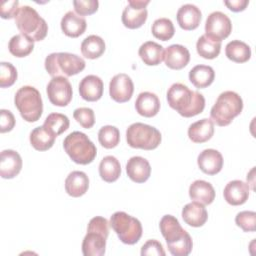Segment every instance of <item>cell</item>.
<instances>
[{
  "label": "cell",
  "instance_id": "12",
  "mask_svg": "<svg viewBox=\"0 0 256 256\" xmlns=\"http://www.w3.org/2000/svg\"><path fill=\"white\" fill-rule=\"evenodd\" d=\"M150 0H128V5L122 13V23L129 29L140 28L147 20L148 11L146 9Z\"/></svg>",
  "mask_w": 256,
  "mask_h": 256
},
{
  "label": "cell",
  "instance_id": "27",
  "mask_svg": "<svg viewBox=\"0 0 256 256\" xmlns=\"http://www.w3.org/2000/svg\"><path fill=\"white\" fill-rule=\"evenodd\" d=\"M214 135V123L211 119L204 118L190 125L188 129L189 139L194 143L209 141Z\"/></svg>",
  "mask_w": 256,
  "mask_h": 256
},
{
  "label": "cell",
  "instance_id": "13",
  "mask_svg": "<svg viewBox=\"0 0 256 256\" xmlns=\"http://www.w3.org/2000/svg\"><path fill=\"white\" fill-rule=\"evenodd\" d=\"M134 92V84L130 76L127 74L121 73L115 75L109 84V93L110 97L118 102L125 103L128 102Z\"/></svg>",
  "mask_w": 256,
  "mask_h": 256
},
{
  "label": "cell",
  "instance_id": "26",
  "mask_svg": "<svg viewBox=\"0 0 256 256\" xmlns=\"http://www.w3.org/2000/svg\"><path fill=\"white\" fill-rule=\"evenodd\" d=\"M189 196L203 205H210L215 200L216 192L211 183L204 180H196L189 187Z\"/></svg>",
  "mask_w": 256,
  "mask_h": 256
},
{
  "label": "cell",
  "instance_id": "41",
  "mask_svg": "<svg viewBox=\"0 0 256 256\" xmlns=\"http://www.w3.org/2000/svg\"><path fill=\"white\" fill-rule=\"evenodd\" d=\"M73 117L85 129H90L95 124V114L91 108H78L74 111Z\"/></svg>",
  "mask_w": 256,
  "mask_h": 256
},
{
  "label": "cell",
  "instance_id": "1",
  "mask_svg": "<svg viewBox=\"0 0 256 256\" xmlns=\"http://www.w3.org/2000/svg\"><path fill=\"white\" fill-rule=\"evenodd\" d=\"M169 106L185 118L194 117L203 112L205 108L204 96L190 90L182 83L173 84L167 92Z\"/></svg>",
  "mask_w": 256,
  "mask_h": 256
},
{
  "label": "cell",
  "instance_id": "40",
  "mask_svg": "<svg viewBox=\"0 0 256 256\" xmlns=\"http://www.w3.org/2000/svg\"><path fill=\"white\" fill-rule=\"evenodd\" d=\"M235 222L244 232H254L256 229V213L254 211H242L237 214Z\"/></svg>",
  "mask_w": 256,
  "mask_h": 256
},
{
  "label": "cell",
  "instance_id": "20",
  "mask_svg": "<svg viewBox=\"0 0 256 256\" xmlns=\"http://www.w3.org/2000/svg\"><path fill=\"white\" fill-rule=\"evenodd\" d=\"M126 172L133 182L144 183L150 178L151 166L147 159L140 156H134L128 160L126 164Z\"/></svg>",
  "mask_w": 256,
  "mask_h": 256
},
{
  "label": "cell",
  "instance_id": "21",
  "mask_svg": "<svg viewBox=\"0 0 256 256\" xmlns=\"http://www.w3.org/2000/svg\"><path fill=\"white\" fill-rule=\"evenodd\" d=\"M202 19L201 10L193 4H185L181 6L177 12V21L179 26L184 30L196 29Z\"/></svg>",
  "mask_w": 256,
  "mask_h": 256
},
{
  "label": "cell",
  "instance_id": "46",
  "mask_svg": "<svg viewBox=\"0 0 256 256\" xmlns=\"http://www.w3.org/2000/svg\"><path fill=\"white\" fill-rule=\"evenodd\" d=\"M224 4L233 12H241L249 5V0H226Z\"/></svg>",
  "mask_w": 256,
  "mask_h": 256
},
{
  "label": "cell",
  "instance_id": "16",
  "mask_svg": "<svg viewBox=\"0 0 256 256\" xmlns=\"http://www.w3.org/2000/svg\"><path fill=\"white\" fill-rule=\"evenodd\" d=\"M198 166L202 172L207 175L218 174L224 164L222 154L215 149H205L203 150L197 159Z\"/></svg>",
  "mask_w": 256,
  "mask_h": 256
},
{
  "label": "cell",
  "instance_id": "35",
  "mask_svg": "<svg viewBox=\"0 0 256 256\" xmlns=\"http://www.w3.org/2000/svg\"><path fill=\"white\" fill-rule=\"evenodd\" d=\"M43 126L51 134L57 137L68 130L70 126V121H69V118L64 114L51 113L45 119Z\"/></svg>",
  "mask_w": 256,
  "mask_h": 256
},
{
  "label": "cell",
  "instance_id": "37",
  "mask_svg": "<svg viewBox=\"0 0 256 256\" xmlns=\"http://www.w3.org/2000/svg\"><path fill=\"white\" fill-rule=\"evenodd\" d=\"M151 30L153 36L162 41L170 40L175 34L173 22L168 18H159L155 20Z\"/></svg>",
  "mask_w": 256,
  "mask_h": 256
},
{
  "label": "cell",
  "instance_id": "17",
  "mask_svg": "<svg viewBox=\"0 0 256 256\" xmlns=\"http://www.w3.org/2000/svg\"><path fill=\"white\" fill-rule=\"evenodd\" d=\"M249 184L241 180L230 181L224 188V199L232 206H239L246 203L249 198Z\"/></svg>",
  "mask_w": 256,
  "mask_h": 256
},
{
  "label": "cell",
  "instance_id": "4",
  "mask_svg": "<svg viewBox=\"0 0 256 256\" xmlns=\"http://www.w3.org/2000/svg\"><path fill=\"white\" fill-rule=\"evenodd\" d=\"M86 67L84 59L76 54L52 53L45 59V69L53 77H71L82 72Z\"/></svg>",
  "mask_w": 256,
  "mask_h": 256
},
{
  "label": "cell",
  "instance_id": "2",
  "mask_svg": "<svg viewBox=\"0 0 256 256\" xmlns=\"http://www.w3.org/2000/svg\"><path fill=\"white\" fill-rule=\"evenodd\" d=\"M108 220L101 216L92 218L88 224L87 234L83 239L82 253L84 256H102L106 252L109 236Z\"/></svg>",
  "mask_w": 256,
  "mask_h": 256
},
{
  "label": "cell",
  "instance_id": "28",
  "mask_svg": "<svg viewBox=\"0 0 256 256\" xmlns=\"http://www.w3.org/2000/svg\"><path fill=\"white\" fill-rule=\"evenodd\" d=\"M139 56L148 66L159 65L164 60L163 46L154 41H147L140 46Z\"/></svg>",
  "mask_w": 256,
  "mask_h": 256
},
{
  "label": "cell",
  "instance_id": "39",
  "mask_svg": "<svg viewBox=\"0 0 256 256\" xmlns=\"http://www.w3.org/2000/svg\"><path fill=\"white\" fill-rule=\"evenodd\" d=\"M18 73L16 68L7 62L0 63V87L7 88L11 87L17 80Z\"/></svg>",
  "mask_w": 256,
  "mask_h": 256
},
{
  "label": "cell",
  "instance_id": "45",
  "mask_svg": "<svg viewBox=\"0 0 256 256\" xmlns=\"http://www.w3.org/2000/svg\"><path fill=\"white\" fill-rule=\"evenodd\" d=\"M16 120L13 113L9 110H0V132L6 133L13 130L15 127Z\"/></svg>",
  "mask_w": 256,
  "mask_h": 256
},
{
  "label": "cell",
  "instance_id": "30",
  "mask_svg": "<svg viewBox=\"0 0 256 256\" xmlns=\"http://www.w3.org/2000/svg\"><path fill=\"white\" fill-rule=\"evenodd\" d=\"M34 43L35 41L28 36L17 34L10 39L8 48L13 56L17 58H23L32 53L34 50Z\"/></svg>",
  "mask_w": 256,
  "mask_h": 256
},
{
  "label": "cell",
  "instance_id": "34",
  "mask_svg": "<svg viewBox=\"0 0 256 256\" xmlns=\"http://www.w3.org/2000/svg\"><path fill=\"white\" fill-rule=\"evenodd\" d=\"M56 136L51 134L44 126L35 128L30 134V143L34 149L38 151H47L51 149L55 143Z\"/></svg>",
  "mask_w": 256,
  "mask_h": 256
},
{
  "label": "cell",
  "instance_id": "11",
  "mask_svg": "<svg viewBox=\"0 0 256 256\" xmlns=\"http://www.w3.org/2000/svg\"><path fill=\"white\" fill-rule=\"evenodd\" d=\"M47 95L53 105L58 107L67 106L73 97L72 86L67 77H53L47 85Z\"/></svg>",
  "mask_w": 256,
  "mask_h": 256
},
{
  "label": "cell",
  "instance_id": "14",
  "mask_svg": "<svg viewBox=\"0 0 256 256\" xmlns=\"http://www.w3.org/2000/svg\"><path fill=\"white\" fill-rule=\"evenodd\" d=\"M23 161L20 154L14 150H4L0 158V176L4 179L15 178L22 169Z\"/></svg>",
  "mask_w": 256,
  "mask_h": 256
},
{
  "label": "cell",
  "instance_id": "3",
  "mask_svg": "<svg viewBox=\"0 0 256 256\" xmlns=\"http://www.w3.org/2000/svg\"><path fill=\"white\" fill-rule=\"evenodd\" d=\"M243 110V100L234 91L221 93L211 109L210 117L218 126H228Z\"/></svg>",
  "mask_w": 256,
  "mask_h": 256
},
{
  "label": "cell",
  "instance_id": "33",
  "mask_svg": "<svg viewBox=\"0 0 256 256\" xmlns=\"http://www.w3.org/2000/svg\"><path fill=\"white\" fill-rule=\"evenodd\" d=\"M225 54L233 62L245 63L251 58V48L243 41L233 40L226 45Z\"/></svg>",
  "mask_w": 256,
  "mask_h": 256
},
{
  "label": "cell",
  "instance_id": "7",
  "mask_svg": "<svg viewBox=\"0 0 256 256\" xmlns=\"http://www.w3.org/2000/svg\"><path fill=\"white\" fill-rule=\"evenodd\" d=\"M15 106L27 122L38 121L43 114V101L40 92L32 86H23L15 94Z\"/></svg>",
  "mask_w": 256,
  "mask_h": 256
},
{
  "label": "cell",
  "instance_id": "23",
  "mask_svg": "<svg viewBox=\"0 0 256 256\" xmlns=\"http://www.w3.org/2000/svg\"><path fill=\"white\" fill-rule=\"evenodd\" d=\"M87 28L85 18L73 11H68L61 20V29L63 33L71 38H77L84 34Z\"/></svg>",
  "mask_w": 256,
  "mask_h": 256
},
{
  "label": "cell",
  "instance_id": "44",
  "mask_svg": "<svg viewBox=\"0 0 256 256\" xmlns=\"http://www.w3.org/2000/svg\"><path fill=\"white\" fill-rule=\"evenodd\" d=\"M141 255H157V256H165L166 252L163 248V245L157 240H148L141 248Z\"/></svg>",
  "mask_w": 256,
  "mask_h": 256
},
{
  "label": "cell",
  "instance_id": "38",
  "mask_svg": "<svg viewBox=\"0 0 256 256\" xmlns=\"http://www.w3.org/2000/svg\"><path fill=\"white\" fill-rule=\"evenodd\" d=\"M99 143L106 149H112L118 146L120 142V131L112 125L103 126L98 133Z\"/></svg>",
  "mask_w": 256,
  "mask_h": 256
},
{
  "label": "cell",
  "instance_id": "5",
  "mask_svg": "<svg viewBox=\"0 0 256 256\" xmlns=\"http://www.w3.org/2000/svg\"><path fill=\"white\" fill-rule=\"evenodd\" d=\"M65 152L77 164L88 165L94 161L97 155V148L89 137L79 131L70 133L63 142Z\"/></svg>",
  "mask_w": 256,
  "mask_h": 256
},
{
  "label": "cell",
  "instance_id": "10",
  "mask_svg": "<svg viewBox=\"0 0 256 256\" xmlns=\"http://www.w3.org/2000/svg\"><path fill=\"white\" fill-rule=\"evenodd\" d=\"M232 32L230 18L221 11L212 12L206 19L205 35L212 40L222 42Z\"/></svg>",
  "mask_w": 256,
  "mask_h": 256
},
{
  "label": "cell",
  "instance_id": "19",
  "mask_svg": "<svg viewBox=\"0 0 256 256\" xmlns=\"http://www.w3.org/2000/svg\"><path fill=\"white\" fill-rule=\"evenodd\" d=\"M189 61L190 52L183 45L174 44L164 51V62L170 69L181 70L188 65Z\"/></svg>",
  "mask_w": 256,
  "mask_h": 256
},
{
  "label": "cell",
  "instance_id": "8",
  "mask_svg": "<svg viewBox=\"0 0 256 256\" xmlns=\"http://www.w3.org/2000/svg\"><path fill=\"white\" fill-rule=\"evenodd\" d=\"M126 140L132 148L154 150L160 145L162 136L160 131L153 126L144 123H134L126 131Z\"/></svg>",
  "mask_w": 256,
  "mask_h": 256
},
{
  "label": "cell",
  "instance_id": "25",
  "mask_svg": "<svg viewBox=\"0 0 256 256\" xmlns=\"http://www.w3.org/2000/svg\"><path fill=\"white\" fill-rule=\"evenodd\" d=\"M89 189V178L85 172L73 171L65 180V190L68 195L78 198L86 194Z\"/></svg>",
  "mask_w": 256,
  "mask_h": 256
},
{
  "label": "cell",
  "instance_id": "6",
  "mask_svg": "<svg viewBox=\"0 0 256 256\" xmlns=\"http://www.w3.org/2000/svg\"><path fill=\"white\" fill-rule=\"evenodd\" d=\"M15 23L21 34L28 36L35 42L42 41L47 36L48 25L46 21L30 6L25 5L19 8Z\"/></svg>",
  "mask_w": 256,
  "mask_h": 256
},
{
  "label": "cell",
  "instance_id": "31",
  "mask_svg": "<svg viewBox=\"0 0 256 256\" xmlns=\"http://www.w3.org/2000/svg\"><path fill=\"white\" fill-rule=\"evenodd\" d=\"M99 174L107 183L115 182L121 175V165L119 160L114 156L104 157L99 165Z\"/></svg>",
  "mask_w": 256,
  "mask_h": 256
},
{
  "label": "cell",
  "instance_id": "32",
  "mask_svg": "<svg viewBox=\"0 0 256 256\" xmlns=\"http://www.w3.org/2000/svg\"><path fill=\"white\" fill-rule=\"evenodd\" d=\"M105 50L106 44L98 35H90L86 37L81 44L82 55L88 59H97L101 57Z\"/></svg>",
  "mask_w": 256,
  "mask_h": 256
},
{
  "label": "cell",
  "instance_id": "15",
  "mask_svg": "<svg viewBox=\"0 0 256 256\" xmlns=\"http://www.w3.org/2000/svg\"><path fill=\"white\" fill-rule=\"evenodd\" d=\"M160 231L166 240L167 246H171L177 241L183 239L189 233L182 228L177 218L172 215H165L162 217L160 224Z\"/></svg>",
  "mask_w": 256,
  "mask_h": 256
},
{
  "label": "cell",
  "instance_id": "42",
  "mask_svg": "<svg viewBox=\"0 0 256 256\" xmlns=\"http://www.w3.org/2000/svg\"><path fill=\"white\" fill-rule=\"evenodd\" d=\"M73 6L80 16H88L97 12L99 7L98 0H74Z\"/></svg>",
  "mask_w": 256,
  "mask_h": 256
},
{
  "label": "cell",
  "instance_id": "29",
  "mask_svg": "<svg viewBox=\"0 0 256 256\" xmlns=\"http://www.w3.org/2000/svg\"><path fill=\"white\" fill-rule=\"evenodd\" d=\"M215 79V71L208 65H197L189 72L190 82L199 89L210 86Z\"/></svg>",
  "mask_w": 256,
  "mask_h": 256
},
{
  "label": "cell",
  "instance_id": "18",
  "mask_svg": "<svg viewBox=\"0 0 256 256\" xmlns=\"http://www.w3.org/2000/svg\"><path fill=\"white\" fill-rule=\"evenodd\" d=\"M104 84L100 77L88 75L84 77L79 84L80 96L88 102H96L103 96Z\"/></svg>",
  "mask_w": 256,
  "mask_h": 256
},
{
  "label": "cell",
  "instance_id": "24",
  "mask_svg": "<svg viewBox=\"0 0 256 256\" xmlns=\"http://www.w3.org/2000/svg\"><path fill=\"white\" fill-rule=\"evenodd\" d=\"M160 106L158 96L152 92L140 93L135 102V108L138 114L147 118L156 116L160 111Z\"/></svg>",
  "mask_w": 256,
  "mask_h": 256
},
{
  "label": "cell",
  "instance_id": "43",
  "mask_svg": "<svg viewBox=\"0 0 256 256\" xmlns=\"http://www.w3.org/2000/svg\"><path fill=\"white\" fill-rule=\"evenodd\" d=\"M18 0H7L2 1L0 5V15L3 19L15 18L19 10Z\"/></svg>",
  "mask_w": 256,
  "mask_h": 256
},
{
  "label": "cell",
  "instance_id": "22",
  "mask_svg": "<svg viewBox=\"0 0 256 256\" xmlns=\"http://www.w3.org/2000/svg\"><path fill=\"white\" fill-rule=\"evenodd\" d=\"M182 218L191 227H202L208 220V212L203 204L194 201L184 206Z\"/></svg>",
  "mask_w": 256,
  "mask_h": 256
},
{
  "label": "cell",
  "instance_id": "36",
  "mask_svg": "<svg viewBox=\"0 0 256 256\" xmlns=\"http://www.w3.org/2000/svg\"><path fill=\"white\" fill-rule=\"evenodd\" d=\"M198 54L205 59H215L219 56L221 51V42L212 40L205 34L202 35L196 44Z\"/></svg>",
  "mask_w": 256,
  "mask_h": 256
},
{
  "label": "cell",
  "instance_id": "9",
  "mask_svg": "<svg viewBox=\"0 0 256 256\" xmlns=\"http://www.w3.org/2000/svg\"><path fill=\"white\" fill-rule=\"evenodd\" d=\"M110 226L124 244L134 245L142 237L143 228L141 222L126 212H115L110 218Z\"/></svg>",
  "mask_w": 256,
  "mask_h": 256
}]
</instances>
